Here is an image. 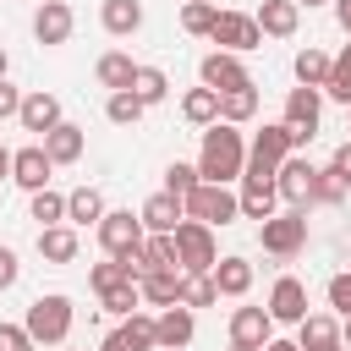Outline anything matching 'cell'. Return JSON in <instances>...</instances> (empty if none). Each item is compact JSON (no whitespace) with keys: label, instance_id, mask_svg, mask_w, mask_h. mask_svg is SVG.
<instances>
[{"label":"cell","instance_id":"cell-36","mask_svg":"<svg viewBox=\"0 0 351 351\" xmlns=\"http://www.w3.org/2000/svg\"><path fill=\"white\" fill-rule=\"evenodd\" d=\"M258 115V88H236V93H219V121L230 126H247Z\"/></svg>","mask_w":351,"mask_h":351},{"label":"cell","instance_id":"cell-16","mask_svg":"<svg viewBox=\"0 0 351 351\" xmlns=\"http://www.w3.org/2000/svg\"><path fill=\"white\" fill-rule=\"evenodd\" d=\"M16 121H22V132L44 137V132H55V126H60L66 115H60V99H55V93L33 88V93H22V110H16Z\"/></svg>","mask_w":351,"mask_h":351},{"label":"cell","instance_id":"cell-33","mask_svg":"<svg viewBox=\"0 0 351 351\" xmlns=\"http://www.w3.org/2000/svg\"><path fill=\"white\" fill-rule=\"evenodd\" d=\"M143 110H148V104H143L132 88H115V93L104 99V121H110V126H137V121H143Z\"/></svg>","mask_w":351,"mask_h":351},{"label":"cell","instance_id":"cell-40","mask_svg":"<svg viewBox=\"0 0 351 351\" xmlns=\"http://www.w3.org/2000/svg\"><path fill=\"white\" fill-rule=\"evenodd\" d=\"M121 335H126V346H132V351H159V329H154V318H148V313L121 318Z\"/></svg>","mask_w":351,"mask_h":351},{"label":"cell","instance_id":"cell-31","mask_svg":"<svg viewBox=\"0 0 351 351\" xmlns=\"http://www.w3.org/2000/svg\"><path fill=\"white\" fill-rule=\"evenodd\" d=\"M159 269H181V263H176V241H170V236H143V247H137V274H159Z\"/></svg>","mask_w":351,"mask_h":351},{"label":"cell","instance_id":"cell-13","mask_svg":"<svg viewBox=\"0 0 351 351\" xmlns=\"http://www.w3.org/2000/svg\"><path fill=\"white\" fill-rule=\"evenodd\" d=\"M313 176H318V165H307V159H285L280 170H274V186H280V203L285 208H313Z\"/></svg>","mask_w":351,"mask_h":351},{"label":"cell","instance_id":"cell-51","mask_svg":"<svg viewBox=\"0 0 351 351\" xmlns=\"http://www.w3.org/2000/svg\"><path fill=\"white\" fill-rule=\"evenodd\" d=\"M0 181H11V148L0 143Z\"/></svg>","mask_w":351,"mask_h":351},{"label":"cell","instance_id":"cell-41","mask_svg":"<svg viewBox=\"0 0 351 351\" xmlns=\"http://www.w3.org/2000/svg\"><path fill=\"white\" fill-rule=\"evenodd\" d=\"M324 99H335V104H351V44L335 55V66H329V82H324Z\"/></svg>","mask_w":351,"mask_h":351},{"label":"cell","instance_id":"cell-26","mask_svg":"<svg viewBox=\"0 0 351 351\" xmlns=\"http://www.w3.org/2000/svg\"><path fill=\"white\" fill-rule=\"evenodd\" d=\"M110 208H104V192L99 186H77V192H66V225H99Z\"/></svg>","mask_w":351,"mask_h":351},{"label":"cell","instance_id":"cell-23","mask_svg":"<svg viewBox=\"0 0 351 351\" xmlns=\"http://www.w3.org/2000/svg\"><path fill=\"white\" fill-rule=\"evenodd\" d=\"M38 143H44V154H49L55 165H77V159H82V148H88V132H82L77 121H60V126H55V132H44Z\"/></svg>","mask_w":351,"mask_h":351},{"label":"cell","instance_id":"cell-45","mask_svg":"<svg viewBox=\"0 0 351 351\" xmlns=\"http://www.w3.org/2000/svg\"><path fill=\"white\" fill-rule=\"evenodd\" d=\"M0 351H33L27 324H0Z\"/></svg>","mask_w":351,"mask_h":351},{"label":"cell","instance_id":"cell-42","mask_svg":"<svg viewBox=\"0 0 351 351\" xmlns=\"http://www.w3.org/2000/svg\"><path fill=\"white\" fill-rule=\"evenodd\" d=\"M99 302H104V313H115V318H132V313L143 307V285H137V280H126V285H115V291H104Z\"/></svg>","mask_w":351,"mask_h":351},{"label":"cell","instance_id":"cell-6","mask_svg":"<svg viewBox=\"0 0 351 351\" xmlns=\"http://www.w3.org/2000/svg\"><path fill=\"white\" fill-rule=\"evenodd\" d=\"M285 126H291V143L302 148V143H313L318 137V126H324V88H307V82H296L291 93H285V115H280Z\"/></svg>","mask_w":351,"mask_h":351},{"label":"cell","instance_id":"cell-21","mask_svg":"<svg viewBox=\"0 0 351 351\" xmlns=\"http://www.w3.org/2000/svg\"><path fill=\"white\" fill-rule=\"evenodd\" d=\"M77 252H82V236H77V225H44L38 230V258L44 263H77Z\"/></svg>","mask_w":351,"mask_h":351},{"label":"cell","instance_id":"cell-17","mask_svg":"<svg viewBox=\"0 0 351 351\" xmlns=\"http://www.w3.org/2000/svg\"><path fill=\"white\" fill-rule=\"evenodd\" d=\"M137 219H143V230H148V236H170V230L186 219V203H181L176 192H154V197H143Z\"/></svg>","mask_w":351,"mask_h":351},{"label":"cell","instance_id":"cell-28","mask_svg":"<svg viewBox=\"0 0 351 351\" xmlns=\"http://www.w3.org/2000/svg\"><path fill=\"white\" fill-rule=\"evenodd\" d=\"M329 66H335V55H329V49H318V44L296 49V60H291L296 82H307V88H324V82H329Z\"/></svg>","mask_w":351,"mask_h":351},{"label":"cell","instance_id":"cell-8","mask_svg":"<svg viewBox=\"0 0 351 351\" xmlns=\"http://www.w3.org/2000/svg\"><path fill=\"white\" fill-rule=\"evenodd\" d=\"M197 82L214 88V93H236V88H252V71L241 66V55H230V49H208V55L197 60Z\"/></svg>","mask_w":351,"mask_h":351},{"label":"cell","instance_id":"cell-56","mask_svg":"<svg viewBox=\"0 0 351 351\" xmlns=\"http://www.w3.org/2000/svg\"><path fill=\"white\" fill-rule=\"evenodd\" d=\"M324 351H351V346H346V340H335V346H324Z\"/></svg>","mask_w":351,"mask_h":351},{"label":"cell","instance_id":"cell-46","mask_svg":"<svg viewBox=\"0 0 351 351\" xmlns=\"http://www.w3.org/2000/svg\"><path fill=\"white\" fill-rule=\"evenodd\" d=\"M16 110H22V88L11 77H0V121H16Z\"/></svg>","mask_w":351,"mask_h":351},{"label":"cell","instance_id":"cell-32","mask_svg":"<svg viewBox=\"0 0 351 351\" xmlns=\"http://www.w3.org/2000/svg\"><path fill=\"white\" fill-rule=\"evenodd\" d=\"M27 219H38V230L44 225H66V192H55V186L27 192Z\"/></svg>","mask_w":351,"mask_h":351},{"label":"cell","instance_id":"cell-25","mask_svg":"<svg viewBox=\"0 0 351 351\" xmlns=\"http://www.w3.org/2000/svg\"><path fill=\"white\" fill-rule=\"evenodd\" d=\"M99 22H104L110 38H132L143 27V0H104L99 5Z\"/></svg>","mask_w":351,"mask_h":351},{"label":"cell","instance_id":"cell-55","mask_svg":"<svg viewBox=\"0 0 351 351\" xmlns=\"http://www.w3.org/2000/svg\"><path fill=\"white\" fill-rule=\"evenodd\" d=\"M296 5H307V11H313V5H335V0H296Z\"/></svg>","mask_w":351,"mask_h":351},{"label":"cell","instance_id":"cell-48","mask_svg":"<svg viewBox=\"0 0 351 351\" xmlns=\"http://www.w3.org/2000/svg\"><path fill=\"white\" fill-rule=\"evenodd\" d=\"M329 165H335V170H340V176H346V181H351V137H346V143H340V148H335V159H329Z\"/></svg>","mask_w":351,"mask_h":351},{"label":"cell","instance_id":"cell-58","mask_svg":"<svg viewBox=\"0 0 351 351\" xmlns=\"http://www.w3.org/2000/svg\"><path fill=\"white\" fill-rule=\"evenodd\" d=\"M346 110H351V104H346Z\"/></svg>","mask_w":351,"mask_h":351},{"label":"cell","instance_id":"cell-14","mask_svg":"<svg viewBox=\"0 0 351 351\" xmlns=\"http://www.w3.org/2000/svg\"><path fill=\"white\" fill-rule=\"evenodd\" d=\"M263 307H269L274 324H302V318H307V285H302L296 274H280V280L269 285V302H263Z\"/></svg>","mask_w":351,"mask_h":351},{"label":"cell","instance_id":"cell-18","mask_svg":"<svg viewBox=\"0 0 351 351\" xmlns=\"http://www.w3.org/2000/svg\"><path fill=\"white\" fill-rule=\"evenodd\" d=\"M154 329H159V351H186L192 335H197V313L181 307V302H176V307H159Z\"/></svg>","mask_w":351,"mask_h":351},{"label":"cell","instance_id":"cell-47","mask_svg":"<svg viewBox=\"0 0 351 351\" xmlns=\"http://www.w3.org/2000/svg\"><path fill=\"white\" fill-rule=\"evenodd\" d=\"M16 274H22V263H16V252L0 241V291H11V285H16Z\"/></svg>","mask_w":351,"mask_h":351},{"label":"cell","instance_id":"cell-53","mask_svg":"<svg viewBox=\"0 0 351 351\" xmlns=\"http://www.w3.org/2000/svg\"><path fill=\"white\" fill-rule=\"evenodd\" d=\"M340 340H346V346H351V318H340Z\"/></svg>","mask_w":351,"mask_h":351},{"label":"cell","instance_id":"cell-34","mask_svg":"<svg viewBox=\"0 0 351 351\" xmlns=\"http://www.w3.org/2000/svg\"><path fill=\"white\" fill-rule=\"evenodd\" d=\"M126 280H137V274H132V263H126V258H110V252H104V263H93V269H88L93 296H104V291H115V285H126Z\"/></svg>","mask_w":351,"mask_h":351},{"label":"cell","instance_id":"cell-57","mask_svg":"<svg viewBox=\"0 0 351 351\" xmlns=\"http://www.w3.org/2000/svg\"><path fill=\"white\" fill-rule=\"evenodd\" d=\"M230 351H241V346H230Z\"/></svg>","mask_w":351,"mask_h":351},{"label":"cell","instance_id":"cell-35","mask_svg":"<svg viewBox=\"0 0 351 351\" xmlns=\"http://www.w3.org/2000/svg\"><path fill=\"white\" fill-rule=\"evenodd\" d=\"M132 93H137V99L154 110V104H165V99H170V77H165L159 66H137V77H132Z\"/></svg>","mask_w":351,"mask_h":351},{"label":"cell","instance_id":"cell-43","mask_svg":"<svg viewBox=\"0 0 351 351\" xmlns=\"http://www.w3.org/2000/svg\"><path fill=\"white\" fill-rule=\"evenodd\" d=\"M197 181H203V176H197V165H181V159H176V165L165 170V192H176V197H186Z\"/></svg>","mask_w":351,"mask_h":351},{"label":"cell","instance_id":"cell-50","mask_svg":"<svg viewBox=\"0 0 351 351\" xmlns=\"http://www.w3.org/2000/svg\"><path fill=\"white\" fill-rule=\"evenodd\" d=\"M99 351H132V346H126V335L115 329V335H104V340H99Z\"/></svg>","mask_w":351,"mask_h":351},{"label":"cell","instance_id":"cell-27","mask_svg":"<svg viewBox=\"0 0 351 351\" xmlns=\"http://www.w3.org/2000/svg\"><path fill=\"white\" fill-rule=\"evenodd\" d=\"M93 77H99V88H132V77H137V60L126 55V49H104L99 55V66H93Z\"/></svg>","mask_w":351,"mask_h":351},{"label":"cell","instance_id":"cell-1","mask_svg":"<svg viewBox=\"0 0 351 351\" xmlns=\"http://www.w3.org/2000/svg\"><path fill=\"white\" fill-rule=\"evenodd\" d=\"M241 170H247V137H241V126H230V121H214V126H203L197 176H203V181H219V186H230V181H241Z\"/></svg>","mask_w":351,"mask_h":351},{"label":"cell","instance_id":"cell-10","mask_svg":"<svg viewBox=\"0 0 351 351\" xmlns=\"http://www.w3.org/2000/svg\"><path fill=\"white\" fill-rule=\"evenodd\" d=\"M208 38H214L219 49H230V55H247V49L263 44V27H258V16H247V11H219Z\"/></svg>","mask_w":351,"mask_h":351},{"label":"cell","instance_id":"cell-5","mask_svg":"<svg viewBox=\"0 0 351 351\" xmlns=\"http://www.w3.org/2000/svg\"><path fill=\"white\" fill-rule=\"evenodd\" d=\"M181 203H186V219H203V225H214V230L241 219V197H236L230 186H219V181H197Z\"/></svg>","mask_w":351,"mask_h":351},{"label":"cell","instance_id":"cell-39","mask_svg":"<svg viewBox=\"0 0 351 351\" xmlns=\"http://www.w3.org/2000/svg\"><path fill=\"white\" fill-rule=\"evenodd\" d=\"M214 16H219V5H208V0H186V5H181V33L208 38V33H214Z\"/></svg>","mask_w":351,"mask_h":351},{"label":"cell","instance_id":"cell-52","mask_svg":"<svg viewBox=\"0 0 351 351\" xmlns=\"http://www.w3.org/2000/svg\"><path fill=\"white\" fill-rule=\"evenodd\" d=\"M263 351H302V346H296V340H269Z\"/></svg>","mask_w":351,"mask_h":351},{"label":"cell","instance_id":"cell-7","mask_svg":"<svg viewBox=\"0 0 351 351\" xmlns=\"http://www.w3.org/2000/svg\"><path fill=\"white\" fill-rule=\"evenodd\" d=\"M258 241L269 258H296L307 247V208H280L274 219L258 225Z\"/></svg>","mask_w":351,"mask_h":351},{"label":"cell","instance_id":"cell-20","mask_svg":"<svg viewBox=\"0 0 351 351\" xmlns=\"http://www.w3.org/2000/svg\"><path fill=\"white\" fill-rule=\"evenodd\" d=\"M208 274H214L219 296H230V302H241V296L252 291V280H258V269H252V263H247L241 252H225V258H219V263H214Z\"/></svg>","mask_w":351,"mask_h":351},{"label":"cell","instance_id":"cell-19","mask_svg":"<svg viewBox=\"0 0 351 351\" xmlns=\"http://www.w3.org/2000/svg\"><path fill=\"white\" fill-rule=\"evenodd\" d=\"M236 197H241V219H258V225H263V219L280 214V186H274V181L241 176V192H236Z\"/></svg>","mask_w":351,"mask_h":351},{"label":"cell","instance_id":"cell-54","mask_svg":"<svg viewBox=\"0 0 351 351\" xmlns=\"http://www.w3.org/2000/svg\"><path fill=\"white\" fill-rule=\"evenodd\" d=\"M5 71H11V55H5V49H0V77H5Z\"/></svg>","mask_w":351,"mask_h":351},{"label":"cell","instance_id":"cell-22","mask_svg":"<svg viewBox=\"0 0 351 351\" xmlns=\"http://www.w3.org/2000/svg\"><path fill=\"white\" fill-rule=\"evenodd\" d=\"M252 16L263 27V38H296V27H302V5L296 0H263Z\"/></svg>","mask_w":351,"mask_h":351},{"label":"cell","instance_id":"cell-4","mask_svg":"<svg viewBox=\"0 0 351 351\" xmlns=\"http://www.w3.org/2000/svg\"><path fill=\"white\" fill-rule=\"evenodd\" d=\"M170 241H176V263H181V274H208V269L219 263L214 225H203V219H181V225L170 230Z\"/></svg>","mask_w":351,"mask_h":351},{"label":"cell","instance_id":"cell-37","mask_svg":"<svg viewBox=\"0 0 351 351\" xmlns=\"http://www.w3.org/2000/svg\"><path fill=\"white\" fill-rule=\"evenodd\" d=\"M346 192H351V181L335 170V165H324L318 176H313V203H324V208H335V203H346Z\"/></svg>","mask_w":351,"mask_h":351},{"label":"cell","instance_id":"cell-3","mask_svg":"<svg viewBox=\"0 0 351 351\" xmlns=\"http://www.w3.org/2000/svg\"><path fill=\"white\" fill-rule=\"evenodd\" d=\"M291 154H296V143H291V126H285V121H269L263 132H252V143H247V170H241V176L274 181V170H280Z\"/></svg>","mask_w":351,"mask_h":351},{"label":"cell","instance_id":"cell-9","mask_svg":"<svg viewBox=\"0 0 351 351\" xmlns=\"http://www.w3.org/2000/svg\"><path fill=\"white\" fill-rule=\"evenodd\" d=\"M93 230H99V247H104L110 258H126V252H137V247H143V236H148V230H143V219H137L132 208H110V214H104Z\"/></svg>","mask_w":351,"mask_h":351},{"label":"cell","instance_id":"cell-44","mask_svg":"<svg viewBox=\"0 0 351 351\" xmlns=\"http://www.w3.org/2000/svg\"><path fill=\"white\" fill-rule=\"evenodd\" d=\"M324 296H329V307H335L340 318H351V274H329Z\"/></svg>","mask_w":351,"mask_h":351},{"label":"cell","instance_id":"cell-29","mask_svg":"<svg viewBox=\"0 0 351 351\" xmlns=\"http://www.w3.org/2000/svg\"><path fill=\"white\" fill-rule=\"evenodd\" d=\"M143 302L148 307H176L181 302V269H159V274H143Z\"/></svg>","mask_w":351,"mask_h":351},{"label":"cell","instance_id":"cell-24","mask_svg":"<svg viewBox=\"0 0 351 351\" xmlns=\"http://www.w3.org/2000/svg\"><path fill=\"white\" fill-rule=\"evenodd\" d=\"M340 340V313H307L302 324H296V346L302 351H324V346H335Z\"/></svg>","mask_w":351,"mask_h":351},{"label":"cell","instance_id":"cell-12","mask_svg":"<svg viewBox=\"0 0 351 351\" xmlns=\"http://www.w3.org/2000/svg\"><path fill=\"white\" fill-rule=\"evenodd\" d=\"M55 176V159L44 154V143H27V148H11V181L22 192H44Z\"/></svg>","mask_w":351,"mask_h":351},{"label":"cell","instance_id":"cell-2","mask_svg":"<svg viewBox=\"0 0 351 351\" xmlns=\"http://www.w3.org/2000/svg\"><path fill=\"white\" fill-rule=\"evenodd\" d=\"M22 324H27L33 346H66V340H71V324H77V307H71V296L49 291V296H38V302L27 307Z\"/></svg>","mask_w":351,"mask_h":351},{"label":"cell","instance_id":"cell-15","mask_svg":"<svg viewBox=\"0 0 351 351\" xmlns=\"http://www.w3.org/2000/svg\"><path fill=\"white\" fill-rule=\"evenodd\" d=\"M274 340V318H269V307H236L230 313V346H241V351H263Z\"/></svg>","mask_w":351,"mask_h":351},{"label":"cell","instance_id":"cell-49","mask_svg":"<svg viewBox=\"0 0 351 351\" xmlns=\"http://www.w3.org/2000/svg\"><path fill=\"white\" fill-rule=\"evenodd\" d=\"M335 22H340V33L351 38V0H335Z\"/></svg>","mask_w":351,"mask_h":351},{"label":"cell","instance_id":"cell-38","mask_svg":"<svg viewBox=\"0 0 351 351\" xmlns=\"http://www.w3.org/2000/svg\"><path fill=\"white\" fill-rule=\"evenodd\" d=\"M219 302V285H214V274H181V307H214Z\"/></svg>","mask_w":351,"mask_h":351},{"label":"cell","instance_id":"cell-30","mask_svg":"<svg viewBox=\"0 0 351 351\" xmlns=\"http://www.w3.org/2000/svg\"><path fill=\"white\" fill-rule=\"evenodd\" d=\"M181 115H186L192 126H214V121H219V93L203 88V82L186 88V93H181Z\"/></svg>","mask_w":351,"mask_h":351},{"label":"cell","instance_id":"cell-11","mask_svg":"<svg viewBox=\"0 0 351 351\" xmlns=\"http://www.w3.org/2000/svg\"><path fill=\"white\" fill-rule=\"evenodd\" d=\"M71 27H77V11H71L66 0H38V11H33V38H38L44 49H60V44L71 38Z\"/></svg>","mask_w":351,"mask_h":351}]
</instances>
